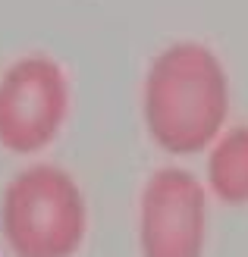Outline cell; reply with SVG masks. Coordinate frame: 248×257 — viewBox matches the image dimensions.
<instances>
[{
    "mask_svg": "<svg viewBox=\"0 0 248 257\" xmlns=\"http://www.w3.org/2000/svg\"><path fill=\"white\" fill-rule=\"evenodd\" d=\"M69 113V82L47 54H25L0 75V148L38 154L57 138Z\"/></svg>",
    "mask_w": 248,
    "mask_h": 257,
    "instance_id": "cell-3",
    "label": "cell"
},
{
    "mask_svg": "<svg viewBox=\"0 0 248 257\" xmlns=\"http://www.w3.org/2000/svg\"><path fill=\"white\" fill-rule=\"evenodd\" d=\"M211 182L223 198H248V128L226 135L211 157Z\"/></svg>",
    "mask_w": 248,
    "mask_h": 257,
    "instance_id": "cell-5",
    "label": "cell"
},
{
    "mask_svg": "<svg viewBox=\"0 0 248 257\" xmlns=\"http://www.w3.org/2000/svg\"><path fill=\"white\" fill-rule=\"evenodd\" d=\"M204 232V195L186 170H157L141 195V254L198 257Z\"/></svg>",
    "mask_w": 248,
    "mask_h": 257,
    "instance_id": "cell-4",
    "label": "cell"
},
{
    "mask_svg": "<svg viewBox=\"0 0 248 257\" xmlns=\"http://www.w3.org/2000/svg\"><path fill=\"white\" fill-rule=\"evenodd\" d=\"M226 79L217 57L195 41L170 44L145 79V122L163 151L192 154L217 135Z\"/></svg>",
    "mask_w": 248,
    "mask_h": 257,
    "instance_id": "cell-1",
    "label": "cell"
},
{
    "mask_svg": "<svg viewBox=\"0 0 248 257\" xmlns=\"http://www.w3.org/2000/svg\"><path fill=\"white\" fill-rule=\"evenodd\" d=\"M88 207L79 182L57 163H32L7 182L0 232L13 257H75Z\"/></svg>",
    "mask_w": 248,
    "mask_h": 257,
    "instance_id": "cell-2",
    "label": "cell"
}]
</instances>
